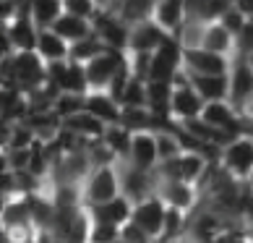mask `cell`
<instances>
[{
  "instance_id": "cell-1",
  "label": "cell",
  "mask_w": 253,
  "mask_h": 243,
  "mask_svg": "<svg viewBox=\"0 0 253 243\" xmlns=\"http://www.w3.org/2000/svg\"><path fill=\"white\" fill-rule=\"evenodd\" d=\"M3 84H13L21 92H34L47 84V60L37 50H16L3 58Z\"/></svg>"
},
{
  "instance_id": "cell-2",
  "label": "cell",
  "mask_w": 253,
  "mask_h": 243,
  "mask_svg": "<svg viewBox=\"0 0 253 243\" xmlns=\"http://www.w3.org/2000/svg\"><path fill=\"white\" fill-rule=\"evenodd\" d=\"M183 71V40L170 34L167 40L152 52V71L149 81H175Z\"/></svg>"
},
{
  "instance_id": "cell-3",
  "label": "cell",
  "mask_w": 253,
  "mask_h": 243,
  "mask_svg": "<svg viewBox=\"0 0 253 243\" xmlns=\"http://www.w3.org/2000/svg\"><path fill=\"white\" fill-rule=\"evenodd\" d=\"M118 194H120V183L115 175V165L91 167V173L86 175V183H84L81 201H84V207H91V204H102V201L115 199Z\"/></svg>"
},
{
  "instance_id": "cell-4",
  "label": "cell",
  "mask_w": 253,
  "mask_h": 243,
  "mask_svg": "<svg viewBox=\"0 0 253 243\" xmlns=\"http://www.w3.org/2000/svg\"><path fill=\"white\" fill-rule=\"evenodd\" d=\"M165 217H167V201L162 196L152 194V196H146V199L136 201L130 222L141 228L149 238H159L162 236V228H165Z\"/></svg>"
},
{
  "instance_id": "cell-5",
  "label": "cell",
  "mask_w": 253,
  "mask_h": 243,
  "mask_svg": "<svg viewBox=\"0 0 253 243\" xmlns=\"http://www.w3.org/2000/svg\"><path fill=\"white\" fill-rule=\"evenodd\" d=\"M123 65H128V58H126L123 50H105L102 55H97L94 60H89L86 63V76H89V84H91V92L107 89Z\"/></svg>"
},
{
  "instance_id": "cell-6",
  "label": "cell",
  "mask_w": 253,
  "mask_h": 243,
  "mask_svg": "<svg viewBox=\"0 0 253 243\" xmlns=\"http://www.w3.org/2000/svg\"><path fill=\"white\" fill-rule=\"evenodd\" d=\"M222 167L235 178H246L253 173V136H235L227 146H222Z\"/></svg>"
},
{
  "instance_id": "cell-7",
  "label": "cell",
  "mask_w": 253,
  "mask_h": 243,
  "mask_svg": "<svg viewBox=\"0 0 253 243\" xmlns=\"http://www.w3.org/2000/svg\"><path fill=\"white\" fill-rule=\"evenodd\" d=\"M175 89H172V115L177 120H188V118H199L204 113V105L206 99L193 89V84L188 81L185 71H180V76L175 81Z\"/></svg>"
},
{
  "instance_id": "cell-8",
  "label": "cell",
  "mask_w": 253,
  "mask_h": 243,
  "mask_svg": "<svg viewBox=\"0 0 253 243\" xmlns=\"http://www.w3.org/2000/svg\"><path fill=\"white\" fill-rule=\"evenodd\" d=\"M130 26L128 21H123L118 13H112V11H105L102 8L99 16L94 18V32L102 37V42L107 45L110 50H128V45H130Z\"/></svg>"
},
{
  "instance_id": "cell-9",
  "label": "cell",
  "mask_w": 253,
  "mask_h": 243,
  "mask_svg": "<svg viewBox=\"0 0 253 243\" xmlns=\"http://www.w3.org/2000/svg\"><path fill=\"white\" fill-rule=\"evenodd\" d=\"M183 68L191 73H230V58L206 48H185L183 45Z\"/></svg>"
},
{
  "instance_id": "cell-10",
  "label": "cell",
  "mask_w": 253,
  "mask_h": 243,
  "mask_svg": "<svg viewBox=\"0 0 253 243\" xmlns=\"http://www.w3.org/2000/svg\"><path fill=\"white\" fill-rule=\"evenodd\" d=\"M86 209L91 222H110V225H120V228L128 225L130 217H133V204H130V196L126 194H118L115 199L102 204H91Z\"/></svg>"
},
{
  "instance_id": "cell-11",
  "label": "cell",
  "mask_w": 253,
  "mask_h": 243,
  "mask_svg": "<svg viewBox=\"0 0 253 243\" xmlns=\"http://www.w3.org/2000/svg\"><path fill=\"white\" fill-rule=\"evenodd\" d=\"M128 162L133 167H138V170L154 173L157 165H159L157 134H152V131H136V134H133V144H130Z\"/></svg>"
},
{
  "instance_id": "cell-12",
  "label": "cell",
  "mask_w": 253,
  "mask_h": 243,
  "mask_svg": "<svg viewBox=\"0 0 253 243\" xmlns=\"http://www.w3.org/2000/svg\"><path fill=\"white\" fill-rule=\"evenodd\" d=\"M251 97H253V65L238 55L235 65L230 68V102L240 113L243 105H246Z\"/></svg>"
},
{
  "instance_id": "cell-13",
  "label": "cell",
  "mask_w": 253,
  "mask_h": 243,
  "mask_svg": "<svg viewBox=\"0 0 253 243\" xmlns=\"http://www.w3.org/2000/svg\"><path fill=\"white\" fill-rule=\"evenodd\" d=\"M152 18L162 26L165 32L180 37L183 29H185V24H188V8H185V0H157Z\"/></svg>"
},
{
  "instance_id": "cell-14",
  "label": "cell",
  "mask_w": 253,
  "mask_h": 243,
  "mask_svg": "<svg viewBox=\"0 0 253 243\" xmlns=\"http://www.w3.org/2000/svg\"><path fill=\"white\" fill-rule=\"evenodd\" d=\"M167 37H170V32H165L154 18H146L141 24H133V29H130L128 52H154Z\"/></svg>"
},
{
  "instance_id": "cell-15",
  "label": "cell",
  "mask_w": 253,
  "mask_h": 243,
  "mask_svg": "<svg viewBox=\"0 0 253 243\" xmlns=\"http://www.w3.org/2000/svg\"><path fill=\"white\" fill-rule=\"evenodd\" d=\"M185 76H188L193 89L199 92L206 102L230 99V73H191V71H185Z\"/></svg>"
},
{
  "instance_id": "cell-16",
  "label": "cell",
  "mask_w": 253,
  "mask_h": 243,
  "mask_svg": "<svg viewBox=\"0 0 253 243\" xmlns=\"http://www.w3.org/2000/svg\"><path fill=\"white\" fill-rule=\"evenodd\" d=\"M86 110L94 118H99L105 126H115V123H120V118H123V105L105 89L89 92L86 95Z\"/></svg>"
},
{
  "instance_id": "cell-17",
  "label": "cell",
  "mask_w": 253,
  "mask_h": 243,
  "mask_svg": "<svg viewBox=\"0 0 253 243\" xmlns=\"http://www.w3.org/2000/svg\"><path fill=\"white\" fill-rule=\"evenodd\" d=\"M201 118L206 120V123H211V126H217V128H224V131H232L235 136H240V134H238L240 113L235 110V105H232L230 99H214V102H206Z\"/></svg>"
},
{
  "instance_id": "cell-18",
  "label": "cell",
  "mask_w": 253,
  "mask_h": 243,
  "mask_svg": "<svg viewBox=\"0 0 253 243\" xmlns=\"http://www.w3.org/2000/svg\"><path fill=\"white\" fill-rule=\"evenodd\" d=\"M199 48H206L211 52H222V55H230L235 50V34H232L222 21H211L204 26V34H201V45Z\"/></svg>"
},
{
  "instance_id": "cell-19",
  "label": "cell",
  "mask_w": 253,
  "mask_h": 243,
  "mask_svg": "<svg viewBox=\"0 0 253 243\" xmlns=\"http://www.w3.org/2000/svg\"><path fill=\"white\" fill-rule=\"evenodd\" d=\"M159 196L170 204V207L177 209H191L193 201H196V194H193V183L188 181H165L159 178Z\"/></svg>"
},
{
  "instance_id": "cell-20",
  "label": "cell",
  "mask_w": 253,
  "mask_h": 243,
  "mask_svg": "<svg viewBox=\"0 0 253 243\" xmlns=\"http://www.w3.org/2000/svg\"><path fill=\"white\" fill-rule=\"evenodd\" d=\"M63 128L71 131V134H76L81 139H86V142H94V139H102V134H105V123H102L99 118H94L89 113V110H81V113L71 115L63 120Z\"/></svg>"
},
{
  "instance_id": "cell-21",
  "label": "cell",
  "mask_w": 253,
  "mask_h": 243,
  "mask_svg": "<svg viewBox=\"0 0 253 243\" xmlns=\"http://www.w3.org/2000/svg\"><path fill=\"white\" fill-rule=\"evenodd\" d=\"M37 52H40L47 63H52V60H68L71 58V42L63 40L55 29H40Z\"/></svg>"
},
{
  "instance_id": "cell-22",
  "label": "cell",
  "mask_w": 253,
  "mask_h": 243,
  "mask_svg": "<svg viewBox=\"0 0 253 243\" xmlns=\"http://www.w3.org/2000/svg\"><path fill=\"white\" fill-rule=\"evenodd\" d=\"M52 29L58 32L63 40H68L71 45L84 40V37L94 34V21H89V18H81V16H73V13H63L58 21L52 24Z\"/></svg>"
},
{
  "instance_id": "cell-23",
  "label": "cell",
  "mask_w": 253,
  "mask_h": 243,
  "mask_svg": "<svg viewBox=\"0 0 253 243\" xmlns=\"http://www.w3.org/2000/svg\"><path fill=\"white\" fill-rule=\"evenodd\" d=\"M172 89L170 81H146L149 92V110L154 115H172Z\"/></svg>"
},
{
  "instance_id": "cell-24",
  "label": "cell",
  "mask_w": 253,
  "mask_h": 243,
  "mask_svg": "<svg viewBox=\"0 0 253 243\" xmlns=\"http://www.w3.org/2000/svg\"><path fill=\"white\" fill-rule=\"evenodd\" d=\"M152 191H154V175L149 170H138V167L130 165L126 183H123V194L130 196V199H136V201H141L146 196H152Z\"/></svg>"
},
{
  "instance_id": "cell-25",
  "label": "cell",
  "mask_w": 253,
  "mask_h": 243,
  "mask_svg": "<svg viewBox=\"0 0 253 243\" xmlns=\"http://www.w3.org/2000/svg\"><path fill=\"white\" fill-rule=\"evenodd\" d=\"M29 11L40 29H52V24L65 13V5H63V0H32Z\"/></svg>"
},
{
  "instance_id": "cell-26",
  "label": "cell",
  "mask_w": 253,
  "mask_h": 243,
  "mask_svg": "<svg viewBox=\"0 0 253 243\" xmlns=\"http://www.w3.org/2000/svg\"><path fill=\"white\" fill-rule=\"evenodd\" d=\"M102 142H105L118 157H128L130 154V144H133V131L126 128L123 123L107 126L105 134H102Z\"/></svg>"
},
{
  "instance_id": "cell-27",
  "label": "cell",
  "mask_w": 253,
  "mask_h": 243,
  "mask_svg": "<svg viewBox=\"0 0 253 243\" xmlns=\"http://www.w3.org/2000/svg\"><path fill=\"white\" fill-rule=\"evenodd\" d=\"M105 50H110V48L102 42V37L94 32V34H89V37H84V40L71 45V58L79 60V63H89V60H94L97 55H102Z\"/></svg>"
},
{
  "instance_id": "cell-28",
  "label": "cell",
  "mask_w": 253,
  "mask_h": 243,
  "mask_svg": "<svg viewBox=\"0 0 253 243\" xmlns=\"http://www.w3.org/2000/svg\"><path fill=\"white\" fill-rule=\"evenodd\" d=\"M206 167H209V160L199 152H183L180 154V178L188 181V183H196L199 178H204Z\"/></svg>"
},
{
  "instance_id": "cell-29",
  "label": "cell",
  "mask_w": 253,
  "mask_h": 243,
  "mask_svg": "<svg viewBox=\"0 0 253 243\" xmlns=\"http://www.w3.org/2000/svg\"><path fill=\"white\" fill-rule=\"evenodd\" d=\"M55 115L60 120L71 118L81 113V110H86V95H76V92H60V97L55 99Z\"/></svg>"
},
{
  "instance_id": "cell-30",
  "label": "cell",
  "mask_w": 253,
  "mask_h": 243,
  "mask_svg": "<svg viewBox=\"0 0 253 243\" xmlns=\"http://www.w3.org/2000/svg\"><path fill=\"white\" fill-rule=\"evenodd\" d=\"M123 107H149V92H146V81L130 76L128 87L123 92V99H120Z\"/></svg>"
},
{
  "instance_id": "cell-31",
  "label": "cell",
  "mask_w": 253,
  "mask_h": 243,
  "mask_svg": "<svg viewBox=\"0 0 253 243\" xmlns=\"http://www.w3.org/2000/svg\"><path fill=\"white\" fill-rule=\"evenodd\" d=\"M183 228H185V214H183V209L170 207V204H167V217H165V228H162V236H159V243L175 241V238L183 233Z\"/></svg>"
},
{
  "instance_id": "cell-32",
  "label": "cell",
  "mask_w": 253,
  "mask_h": 243,
  "mask_svg": "<svg viewBox=\"0 0 253 243\" xmlns=\"http://www.w3.org/2000/svg\"><path fill=\"white\" fill-rule=\"evenodd\" d=\"M91 243H120L123 241V228L110 225V222H91Z\"/></svg>"
},
{
  "instance_id": "cell-33",
  "label": "cell",
  "mask_w": 253,
  "mask_h": 243,
  "mask_svg": "<svg viewBox=\"0 0 253 243\" xmlns=\"http://www.w3.org/2000/svg\"><path fill=\"white\" fill-rule=\"evenodd\" d=\"M65 5V13H73V16H81V18H89V21H94L99 16L102 5L97 0H63Z\"/></svg>"
},
{
  "instance_id": "cell-34",
  "label": "cell",
  "mask_w": 253,
  "mask_h": 243,
  "mask_svg": "<svg viewBox=\"0 0 253 243\" xmlns=\"http://www.w3.org/2000/svg\"><path fill=\"white\" fill-rule=\"evenodd\" d=\"M235 52L240 58H248L253 52V18H248V24L240 29V34L235 37Z\"/></svg>"
},
{
  "instance_id": "cell-35",
  "label": "cell",
  "mask_w": 253,
  "mask_h": 243,
  "mask_svg": "<svg viewBox=\"0 0 253 243\" xmlns=\"http://www.w3.org/2000/svg\"><path fill=\"white\" fill-rule=\"evenodd\" d=\"M219 21H222L224 26H227V29H230L232 34H235V37H238V34H240V29H243V26H246V24H248V18H246V16H243V13L238 11V8H235V5H232V8H230V11H227V13H224V16L219 18Z\"/></svg>"
},
{
  "instance_id": "cell-36",
  "label": "cell",
  "mask_w": 253,
  "mask_h": 243,
  "mask_svg": "<svg viewBox=\"0 0 253 243\" xmlns=\"http://www.w3.org/2000/svg\"><path fill=\"white\" fill-rule=\"evenodd\" d=\"M243 214H246V220L253 225V189H248L243 194Z\"/></svg>"
},
{
  "instance_id": "cell-37",
  "label": "cell",
  "mask_w": 253,
  "mask_h": 243,
  "mask_svg": "<svg viewBox=\"0 0 253 243\" xmlns=\"http://www.w3.org/2000/svg\"><path fill=\"white\" fill-rule=\"evenodd\" d=\"M235 8L246 18H253V0H235Z\"/></svg>"
},
{
  "instance_id": "cell-38",
  "label": "cell",
  "mask_w": 253,
  "mask_h": 243,
  "mask_svg": "<svg viewBox=\"0 0 253 243\" xmlns=\"http://www.w3.org/2000/svg\"><path fill=\"white\" fill-rule=\"evenodd\" d=\"M97 3H99V5H102V8H110V5H112V3H115V0H97Z\"/></svg>"
},
{
  "instance_id": "cell-39",
  "label": "cell",
  "mask_w": 253,
  "mask_h": 243,
  "mask_svg": "<svg viewBox=\"0 0 253 243\" xmlns=\"http://www.w3.org/2000/svg\"><path fill=\"white\" fill-rule=\"evenodd\" d=\"M248 186H251V189H253V173L248 175Z\"/></svg>"
},
{
  "instance_id": "cell-40",
  "label": "cell",
  "mask_w": 253,
  "mask_h": 243,
  "mask_svg": "<svg viewBox=\"0 0 253 243\" xmlns=\"http://www.w3.org/2000/svg\"><path fill=\"white\" fill-rule=\"evenodd\" d=\"M246 60H248V63H251V65H253V52H251V55H248V58H246Z\"/></svg>"
},
{
  "instance_id": "cell-41",
  "label": "cell",
  "mask_w": 253,
  "mask_h": 243,
  "mask_svg": "<svg viewBox=\"0 0 253 243\" xmlns=\"http://www.w3.org/2000/svg\"><path fill=\"white\" fill-rule=\"evenodd\" d=\"M89 243H91V241H89Z\"/></svg>"
}]
</instances>
